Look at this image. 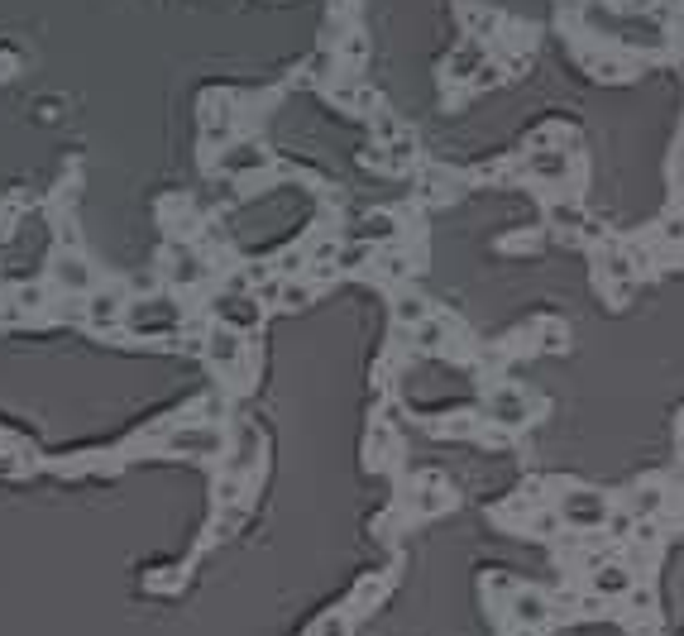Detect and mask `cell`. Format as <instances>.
I'll return each instance as SVG.
<instances>
[{
    "instance_id": "obj_1",
    "label": "cell",
    "mask_w": 684,
    "mask_h": 636,
    "mask_svg": "<svg viewBox=\"0 0 684 636\" xmlns=\"http://www.w3.org/2000/svg\"><path fill=\"white\" fill-rule=\"evenodd\" d=\"M560 522L565 527H579V531H594L608 522V498L603 493H594V488H570L565 498H560Z\"/></svg>"
},
{
    "instance_id": "obj_2",
    "label": "cell",
    "mask_w": 684,
    "mask_h": 636,
    "mask_svg": "<svg viewBox=\"0 0 684 636\" xmlns=\"http://www.w3.org/2000/svg\"><path fill=\"white\" fill-rule=\"evenodd\" d=\"M163 450H182V455H197V460H206V455H216V450H221V431H216V426H197V421H182L177 431H168V436H163Z\"/></svg>"
},
{
    "instance_id": "obj_3",
    "label": "cell",
    "mask_w": 684,
    "mask_h": 636,
    "mask_svg": "<svg viewBox=\"0 0 684 636\" xmlns=\"http://www.w3.org/2000/svg\"><path fill=\"white\" fill-rule=\"evenodd\" d=\"M216 321L230 330H254L264 321V307H259V297H249V292H221V297H216Z\"/></svg>"
},
{
    "instance_id": "obj_4",
    "label": "cell",
    "mask_w": 684,
    "mask_h": 636,
    "mask_svg": "<svg viewBox=\"0 0 684 636\" xmlns=\"http://www.w3.org/2000/svg\"><path fill=\"white\" fill-rule=\"evenodd\" d=\"M173 326H177V307L168 297H149V302H134L130 307L134 335H168Z\"/></svg>"
},
{
    "instance_id": "obj_5",
    "label": "cell",
    "mask_w": 684,
    "mask_h": 636,
    "mask_svg": "<svg viewBox=\"0 0 684 636\" xmlns=\"http://www.w3.org/2000/svg\"><path fill=\"white\" fill-rule=\"evenodd\" d=\"M206 354H211V364H221V369H240V359H244V340H240V330H230V326H216L211 335H206Z\"/></svg>"
},
{
    "instance_id": "obj_6",
    "label": "cell",
    "mask_w": 684,
    "mask_h": 636,
    "mask_svg": "<svg viewBox=\"0 0 684 636\" xmlns=\"http://www.w3.org/2000/svg\"><path fill=\"white\" fill-rule=\"evenodd\" d=\"M488 421H503V426H517V421H527V397L517 393V388H498V393L484 402Z\"/></svg>"
},
{
    "instance_id": "obj_7",
    "label": "cell",
    "mask_w": 684,
    "mask_h": 636,
    "mask_svg": "<svg viewBox=\"0 0 684 636\" xmlns=\"http://www.w3.org/2000/svg\"><path fill=\"white\" fill-rule=\"evenodd\" d=\"M53 283L63 287V292H91L87 259H77V254H58V259H53Z\"/></svg>"
},
{
    "instance_id": "obj_8",
    "label": "cell",
    "mask_w": 684,
    "mask_h": 636,
    "mask_svg": "<svg viewBox=\"0 0 684 636\" xmlns=\"http://www.w3.org/2000/svg\"><path fill=\"white\" fill-rule=\"evenodd\" d=\"M264 163H268V154L259 149V144H235L230 154H221V173L244 177V173H259Z\"/></svg>"
},
{
    "instance_id": "obj_9",
    "label": "cell",
    "mask_w": 684,
    "mask_h": 636,
    "mask_svg": "<svg viewBox=\"0 0 684 636\" xmlns=\"http://www.w3.org/2000/svg\"><path fill=\"white\" fill-rule=\"evenodd\" d=\"M393 235H398V220L388 216V211H374V216H364L354 225V240H364V244H388Z\"/></svg>"
},
{
    "instance_id": "obj_10",
    "label": "cell",
    "mask_w": 684,
    "mask_h": 636,
    "mask_svg": "<svg viewBox=\"0 0 684 636\" xmlns=\"http://www.w3.org/2000/svg\"><path fill=\"white\" fill-rule=\"evenodd\" d=\"M259 464V431L254 426H240L235 431V455H230V474H244Z\"/></svg>"
},
{
    "instance_id": "obj_11",
    "label": "cell",
    "mask_w": 684,
    "mask_h": 636,
    "mask_svg": "<svg viewBox=\"0 0 684 636\" xmlns=\"http://www.w3.org/2000/svg\"><path fill=\"white\" fill-rule=\"evenodd\" d=\"M120 307H125L120 292H96L87 302V321L91 326H115V321H120Z\"/></svg>"
},
{
    "instance_id": "obj_12",
    "label": "cell",
    "mask_w": 684,
    "mask_h": 636,
    "mask_svg": "<svg viewBox=\"0 0 684 636\" xmlns=\"http://www.w3.org/2000/svg\"><path fill=\"white\" fill-rule=\"evenodd\" d=\"M632 589V574L622 570V565H603V570L594 574V593H603V598H618V593Z\"/></svg>"
},
{
    "instance_id": "obj_13",
    "label": "cell",
    "mask_w": 684,
    "mask_h": 636,
    "mask_svg": "<svg viewBox=\"0 0 684 636\" xmlns=\"http://www.w3.org/2000/svg\"><path fill=\"white\" fill-rule=\"evenodd\" d=\"M512 613H517V622L536 627V622H546V613H551V608H546V598H541V593H517V598H512Z\"/></svg>"
},
{
    "instance_id": "obj_14",
    "label": "cell",
    "mask_w": 684,
    "mask_h": 636,
    "mask_svg": "<svg viewBox=\"0 0 684 636\" xmlns=\"http://www.w3.org/2000/svg\"><path fill=\"white\" fill-rule=\"evenodd\" d=\"M173 278L182 287H192V283H201V278H206V264H201L197 254H192V249H177V268H173Z\"/></svg>"
},
{
    "instance_id": "obj_15",
    "label": "cell",
    "mask_w": 684,
    "mask_h": 636,
    "mask_svg": "<svg viewBox=\"0 0 684 636\" xmlns=\"http://www.w3.org/2000/svg\"><path fill=\"white\" fill-rule=\"evenodd\" d=\"M531 173L536 177H565L570 173V154H531Z\"/></svg>"
},
{
    "instance_id": "obj_16",
    "label": "cell",
    "mask_w": 684,
    "mask_h": 636,
    "mask_svg": "<svg viewBox=\"0 0 684 636\" xmlns=\"http://www.w3.org/2000/svg\"><path fill=\"white\" fill-rule=\"evenodd\" d=\"M398 321H402V326H426V302H421V297H402V302H398Z\"/></svg>"
},
{
    "instance_id": "obj_17",
    "label": "cell",
    "mask_w": 684,
    "mask_h": 636,
    "mask_svg": "<svg viewBox=\"0 0 684 636\" xmlns=\"http://www.w3.org/2000/svg\"><path fill=\"white\" fill-rule=\"evenodd\" d=\"M479 58H484L479 48H464V53H455V58H450V77H464V72H474V67H479Z\"/></svg>"
},
{
    "instance_id": "obj_18",
    "label": "cell",
    "mask_w": 684,
    "mask_h": 636,
    "mask_svg": "<svg viewBox=\"0 0 684 636\" xmlns=\"http://www.w3.org/2000/svg\"><path fill=\"white\" fill-rule=\"evenodd\" d=\"M603 273H608V278H627V273H632V264H627V254H618V249H608V254H603Z\"/></svg>"
},
{
    "instance_id": "obj_19",
    "label": "cell",
    "mask_w": 684,
    "mask_h": 636,
    "mask_svg": "<svg viewBox=\"0 0 684 636\" xmlns=\"http://www.w3.org/2000/svg\"><path fill=\"white\" fill-rule=\"evenodd\" d=\"M345 632H350V613H335L316 627V636H345Z\"/></svg>"
},
{
    "instance_id": "obj_20",
    "label": "cell",
    "mask_w": 684,
    "mask_h": 636,
    "mask_svg": "<svg viewBox=\"0 0 684 636\" xmlns=\"http://www.w3.org/2000/svg\"><path fill=\"white\" fill-rule=\"evenodd\" d=\"M551 220H555V225H570V230H574V225H579L584 216H579V206H565V201H555V206H551Z\"/></svg>"
},
{
    "instance_id": "obj_21",
    "label": "cell",
    "mask_w": 684,
    "mask_h": 636,
    "mask_svg": "<svg viewBox=\"0 0 684 636\" xmlns=\"http://www.w3.org/2000/svg\"><path fill=\"white\" fill-rule=\"evenodd\" d=\"M378 268H383L388 278H402V273H407V259H402V254H383V259H378Z\"/></svg>"
},
{
    "instance_id": "obj_22",
    "label": "cell",
    "mask_w": 684,
    "mask_h": 636,
    "mask_svg": "<svg viewBox=\"0 0 684 636\" xmlns=\"http://www.w3.org/2000/svg\"><path fill=\"white\" fill-rule=\"evenodd\" d=\"M283 302H287V307H307V302H311V287H297V283L283 287Z\"/></svg>"
},
{
    "instance_id": "obj_23",
    "label": "cell",
    "mask_w": 684,
    "mask_h": 636,
    "mask_svg": "<svg viewBox=\"0 0 684 636\" xmlns=\"http://www.w3.org/2000/svg\"><path fill=\"white\" fill-rule=\"evenodd\" d=\"M661 507V488H641L637 493V512H656Z\"/></svg>"
},
{
    "instance_id": "obj_24",
    "label": "cell",
    "mask_w": 684,
    "mask_h": 636,
    "mask_svg": "<svg viewBox=\"0 0 684 636\" xmlns=\"http://www.w3.org/2000/svg\"><path fill=\"white\" fill-rule=\"evenodd\" d=\"M364 259H369V249H364V244H359V249H345V254H340V268H359Z\"/></svg>"
},
{
    "instance_id": "obj_25",
    "label": "cell",
    "mask_w": 684,
    "mask_h": 636,
    "mask_svg": "<svg viewBox=\"0 0 684 636\" xmlns=\"http://www.w3.org/2000/svg\"><path fill=\"white\" fill-rule=\"evenodd\" d=\"M311 72L326 77V72H331V53H316V58H311Z\"/></svg>"
},
{
    "instance_id": "obj_26",
    "label": "cell",
    "mask_w": 684,
    "mask_h": 636,
    "mask_svg": "<svg viewBox=\"0 0 684 636\" xmlns=\"http://www.w3.org/2000/svg\"><path fill=\"white\" fill-rule=\"evenodd\" d=\"M20 302H24V307H39V302H44V292H39V287H24Z\"/></svg>"
},
{
    "instance_id": "obj_27",
    "label": "cell",
    "mask_w": 684,
    "mask_h": 636,
    "mask_svg": "<svg viewBox=\"0 0 684 636\" xmlns=\"http://www.w3.org/2000/svg\"><path fill=\"white\" fill-rule=\"evenodd\" d=\"M680 455H684V436H680Z\"/></svg>"
},
{
    "instance_id": "obj_28",
    "label": "cell",
    "mask_w": 684,
    "mask_h": 636,
    "mask_svg": "<svg viewBox=\"0 0 684 636\" xmlns=\"http://www.w3.org/2000/svg\"><path fill=\"white\" fill-rule=\"evenodd\" d=\"M680 479H684V469H680Z\"/></svg>"
}]
</instances>
